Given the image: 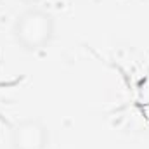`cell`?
I'll use <instances>...</instances> for the list:
<instances>
[{"mask_svg": "<svg viewBox=\"0 0 149 149\" xmlns=\"http://www.w3.org/2000/svg\"><path fill=\"white\" fill-rule=\"evenodd\" d=\"M12 37L23 50L40 52L56 37V17L40 5L26 7L12 23Z\"/></svg>", "mask_w": 149, "mask_h": 149, "instance_id": "6da1fadb", "label": "cell"}, {"mask_svg": "<svg viewBox=\"0 0 149 149\" xmlns=\"http://www.w3.org/2000/svg\"><path fill=\"white\" fill-rule=\"evenodd\" d=\"M50 132L40 118H23L10 130L12 149H49Z\"/></svg>", "mask_w": 149, "mask_h": 149, "instance_id": "7a4b0ae2", "label": "cell"}, {"mask_svg": "<svg viewBox=\"0 0 149 149\" xmlns=\"http://www.w3.org/2000/svg\"><path fill=\"white\" fill-rule=\"evenodd\" d=\"M19 2H23V3H26L28 7H33V5H38L42 0H19Z\"/></svg>", "mask_w": 149, "mask_h": 149, "instance_id": "3957f363", "label": "cell"}]
</instances>
